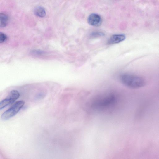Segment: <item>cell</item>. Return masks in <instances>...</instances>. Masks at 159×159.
<instances>
[{
  "instance_id": "6da1fadb",
  "label": "cell",
  "mask_w": 159,
  "mask_h": 159,
  "mask_svg": "<svg viewBox=\"0 0 159 159\" xmlns=\"http://www.w3.org/2000/svg\"><path fill=\"white\" fill-rule=\"evenodd\" d=\"M120 79L124 85L132 89L142 87L145 86L146 84L145 80L141 77L131 74H122Z\"/></svg>"
},
{
  "instance_id": "7a4b0ae2",
  "label": "cell",
  "mask_w": 159,
  "mask_h": 159,
  "mask_svg": "<svg viewBox=\"0 0 159 159\" xmlns=\"http://www.w3.org/2000/svg\"><path fill=\"white\" fill-rule=\"evenodd\" d=\"M25 103L23 101H19L15 103L11 108L2 114L1 117L2 120H7L16 115L23 108Z\"/></svg>"
},
{
  "instance_id": "3957f363",
  "label": "cell",
  "mask_w": 159,
  "mask_h": 159,
  "mask_svg": "<svg viewBox=\"0 0 159 159\" xmlns=\"http://www.w3.org/2000/svg\"><path fill=\"white\" fill-rule=\"evenodd\" d=\"M115 100V97L113 95L107 96L102 98L96 99L92 103L91 107L94 108H100L106 107L112 104Z\"/></svg>"
},
{
  "instance_id": "277c9868",
  "label": "cell",
  "mask_w": 159,
  "mask_h": 159,
  "mask_svg": "<svg viewBox=\"0 0 159 159\" xmlns=\"http://www.w3.org/2000/svg\"><path fill=\"white\" fill-rule=\"evenodd\" d=\"M20 96V94L16 90H13L8 97L0 102V110L15 101Z\"/></svg>"
},
{
  "instance_id": "5b68a950",
  "label": "cell",
  "mask_w": 159,
  "mask_h": 159,
  "mask_svg": "<svg viewBox=\"0 0 159 159\" xmlns=\"http://www.w3.org/2000/svg\"><path fill=\"white\" fill-rule=\"evenodd\" d=\"M88 23L91 25L98 27L100 26L102 23V19L100 16L96 13L89 15L88 18Z\"/></svg>"
},
{
  "instance_id": "8992f818",
  "label": "cell",
  "mask_w": 159,
  "mask_h": 159,
  "mask_svg": "<svg viewBox=\"0 0 159 159\" xmlns=\"http://www.w3.org/2000/svg\"><path fill=\"white\" fill-rule=\"evenodd\" d=\"M126 38V36L123 34H114L109 38L108 44L109 45L118 44L125 40Z\"/></svg>"
},
{
  "instance_id": "52a82bcc",
  "label": "cell",
  "mask_w": 159,
  "mask_h": 159,
  "mask_svg": "<svg viewBox=\"0 0 159 159\" xmlns=\"http://www.w3.org/2000/svg\"><path fill=\"white\" fill-rule=\"evenodd\" d=\"M9 21V18L6 14L0 13V27L4 28L6 27Z\"/></svg>"
},
{
  "instance_id": "ba28073f",
  "label": "cell",
  "mask_w": 159,
  "mask_h": 159,
  "mask_svg": "<svg viewBox=\"0 0 159 159\" xmlns=\"http://www.w3.org/2000/svg\"><path fill=\"white\" fill-rule=\"evenodd\" d=\"M34 13L36 16L41 17H44L46 15V12L44 9L41 6H37L34 9Z\"/></svg>"
},
{
  "instance_id": "9c48e42d",
  "label": "cell",
  "mask_w": 159,
  "mask_h": 159,
  "mask_svg": "<svg viewBox=\"0 0 159 159\" xmlns=\"http://www.w3.org/2000/svg\"><path fill=\"white\" fill-rule=\"evenodd\" d=\"M7 36L4 33L0 32V43H2L6 41L7 39Z\"/></svg>"
},
{
  "instance_id": "30bf717a",
  "label": "cell",
  "mask_w": 159,
  "mask_h": 159,
  "mask_svg": "<svg viewBox=\"0 0 159 159\" xmlns=\"http://www.w3.org/2000/svg\"><path fill=\"white\" fill-rule=\"evenodd\" d=\"M92 35L94 37H102L104 36V34L102 32H97L92 33Z\"/></svg>"
}]
</instances>
